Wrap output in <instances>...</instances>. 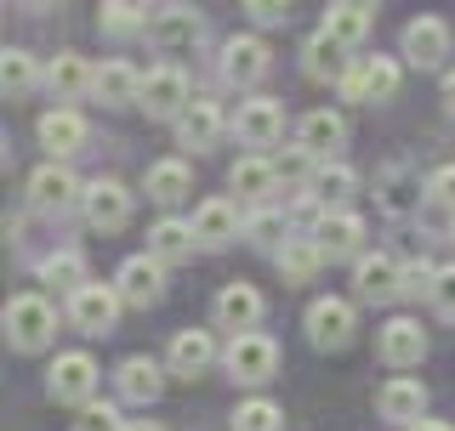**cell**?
Here are the masks:
<instances>
[{
  "mask_svg": "<svg viewBox=\"0 0 455 431\" xmlns=\"http://www.w3.org/2000/svg\"><path fill=\"white\" fill-rule=\"evenodd\" d=\"M0 324H6V347L12 352H46L52 335H57V312L46 295H12L6 312H0Z\"/></svg>",
  "mask_w": 455,
  "mask_h": 431,
  "instance_id": "obj_1",
  "label": "cell"
},
{
  "mask_svg": "<svg viewBox=\"0 0 455 431\" xmlns=\"http://www.w3.org/2000/svg\"><path fill=\"white\" fill-rule=\"evenodd\" d=\"M222 369H228V380H239V386H267L279 375V341L262 335V329H245V335L228 341Z\"/></svg>",
  "mask_w": 455,
  "mask_h": 431,
  "instance_id": "obj_2",
  "label": "cell"
},
{
  "mask_svg": "<svg viewBox=\"0 0 455 431\" xmlns=\"http://www.w3.org/2000/svg\"><path fill=\"white\" fill-rule=\"evenodd\" d=\"M97 357L92 352H57L52 357V369H46V392H52V404H68V409H85V404H97Z\"/></svg>",
  "mask_w": 455,
  "mask_h": 431,
  "instance_id": "obj_3",
  "label": "cell"
},
{
  "mask_svg": "<svg viewBox=\"0 0 455 431\" xmlns=\"http://www.w3.org/2000/svg\"><path fill=\"white\" fill-rule=\"evenodd\" d=\"M188 103H194V85H188V74H182L177 63H160V68H148L142 74V114L148 120H171L177 125L182 114H188Z\"/></svg>",
  "mask_w": 455,
  "mask_h": 431,
  "instance_id": "obj_4",
  "label": "cell"
},
{
  "mask_svg": "<svg viewBox=\"0 0 455 431\" xmlns=\"http://www.w3.org/2000/svg\"><path fill=\"white\" fill-rule=\"evenodd\" d=\"M398 80H404V68H398V57H353L347 80H341V97L347 103H393L398 97Z\"/></svg>",
  "mask_w": 455,
  "mask_h": 431,
  "instance_id": "obj_5",
  "label": "cell"
},
{
  "mask_svg": "<svg viewBox=\"0 0 455 431\" xmlns=\"http://www.w3.org/2000/svg\"><path fill=\"white\" fill-rule=\"evenodd\" d=\"M302 324H307V341L319 352H341L353 341V329H359V312H353V301H341V295H319Z\"/></svg>",
  "mask_w": 455,
  "mask_h": 431,
  "instance_id": "obj_6",
  "label": "cell"
},
{
  "mask_svg": "<svg viewBox=\"0 0 455 431\" xmlns=\"http://www.w3.org/2000/svg\"><path fill=\"white\" fill-rule=\"evenodd\" d=\"M132 188L125 182H114V176H97V182H85V199H80V216L97 227V233H120L125 222H132Z\"/></svg>",
  "mask_w": 455,
  "mask_h": 431,
  "instance_id": "obj_7",
  "label": "cell"
},
{
  "mask_svg": "<svg viewBox=\"0 0 455 431\" xmlns=\"http://www.w3.org/2000/svg\"><path fill=\"white\" fill-rule=\"evenodd\" d=\"M353 290H359V301H398L404 295V262L387 250H364L359 262H353Z\"/></svg>",
  "mask_w": 455,
  "mask_h": 431,
  "instance_id": "obj_8",
  "label": "cell"
},
{
  "mask_svg": "<svg viewBox=\"0 0 455 431\" xmlns=\"http://www.w3.org/2000/svg\"><path fill=\"white\" fill-rule=\"evenodd\" d=\"M120 290L114 284H85V290L68 295V324L80 329V335H108L114 318H120Z\"/></svg>",
  "mask_w": 455,
  "mask_h": 431,
  "instance_id": "obj_9",
  "label": "cell"
},
{
  "mask_svg": "<svg viewBox=\"0 0 455 431\" xmlns=\"http://www.w3.org/2000/svg\"><path fill=\"white\" fill-rule=\"evenodd\" d=\"M274 68V46H267L262 35H234L222 46V80L228 85H239V91H251L256 80Z\"/></svg>",
  "mask_w": 455,
  "mask_h": 431,
  "instance_id": "obj_10",
  "label": "cell"
},
{
  "mask_svg": "<svg viewBox=\"0 0 455 431\" xmlns=\"http://www.w3.org/2000/svg\"><path fill=\"white\" fill-rule=\"evenodd\" d=\"M199 35H205V18H199L194 6H182V0H171V6L148 12V40L160 51H194Z\"/></svg>",
  "mask_w": 455,
  "mask_h": 431,
  "instance_id": "obj_11",
  "label": "cell"
},
{
  "mask_svg": "<svg viewBox=\"0 0 455 431\" xmlns=\"http://www.w3.org/2000/svg\"><path fill=\"white\" fill-rule=\"evenodd\" d=\"M80 199H85V188H80V176L63 160H46L35 176H28V205H35V210H57V216H63V210H75Z\"/></svg>",
  "mask_w": 455,
  "mask_h": 431,
  "instance_id": "obj_12",
  "label": "cell"
},
{
  "mask_svg": "<svg viewBox=\"0 0 455 431\" xmlns=\"http://www.w3.org/2000/svg\"><path fill=\"white\" fill-rule=\"evenodd\" d=\"M398 51H404V63H416V68H438L450 57V23L444 18H410L404 23V35H398Z\"/></svg>",
  "mask_w": 455,
  "mask_h": 431,
  "instance_id": "obj_13",
  "label": "cell"
},
{
  "mask_svg": "<svg viewBox=\"0 0 455 431\" xmlns=\"http://www.w3.org/2000/svg\"><path fill=\"white\" fill-rule=\"evenodd\" d=\"M114 290H120L125 307H154V301L165 295V262H154L148 250L132 255V262H120V272H114Z\"/></svg>",
  "mask_w": 455,
  "mask_h": 431,
  "instance_id": "obj_14",
  "label": "cell"
},
{
  "mask_svg": "<svg viewBox=\"0 0 455 431\" xmlns=\"http://www.w3.org/2000/svg\"><path fill=\"white\" fill-rule=\"evenodd\" d=\"M262 312H267V301L256 284H222L217 301H211V318H217V329H234V335H245V329L262 324Z\"/></svg>",
  "mask_w": 455,
  "mask_h": 431,
  "instance_id": "obj_15",
  "label": "cell"
},
{
  "mask_svg": "<svg viewBox=\"0 0 455 431\" xmlns=\"http://www.w3.org/2000/svg\"><path fill=\"white\" fill-rule=\"evenodd\" d=\"M194 239L199 250H222V244H234L239 233H245V216H239L234 199H205V205H194Z\"/></svg>",
  "mask_w": 455,
  "mask_h": 431,
  "instance_id": "obj_16",
  "label": "cell"
},
{
  "mask_svg": "<svg viewBox=\"0 0 455 431\" xmlns=\"http://www.w3.org/2000/svg\"><path fill=\"white\" fill-rule=\"evenodd\" d=\"M376 352H381V364H387V369H416L421 357H427V329L416 318H387V324H381V335H376Z\"/></svg>",
  "mask_w": 455,
  "mask_h": 431,
  "instance_id": "obj_17",
  "label": "cell"
},
{
  "mask_svg": "<svg viewBox=\"0 0 455 431\" xmlns=\"http://www.w3.org/2000/svg\"><path fill=\"white\" fill-rule=\"evenodd\" d=\"M376 414L387 426H416V420H427V386L421 380H410V375H393L387 386L376 392Z\"/></svg>",
  "mask_w": 455,
  "mask_h": 431,
  "instance_id": "obj_18",
  "label": "cell"
},
{
  "mask_svg": "<svg viewBox=\"0 0 455 431\" xmlns=\"http://www.w3.org/2000/svg\"><path fill=\"white\" fill-rule=\"evenodd\" d=\"M234 131H239L245 148H274L284 137V108L274 97H251V103H239V114H234Z\"/></svg>",
  "mask_w": 455,
  "mask_h": 431,
  "instance_id": "obj_19",
  "label": "cell"
},
{
  "mask_svg": "<svg viewBox=\"0 0 455 431\" xmlns=\"http://www.w3.org/2000/svg\"><path fill=\"white\" fill-rule=\"evenodd\" d=\"M211 364H217V341H211V329H177V335H171L165 369L177 380H199Z\"/></svg>",
  "mask_w": 455,
  "mask_h": 431,
  "instance_id": "obj_20",
  "label": "cell"
},
{
  "mask_svg": "<svg viewBox=\"0 0 455 431\" xmlns=\"http://www.w3.org/2000/svg\"><path fill=\"white\" fill-rule=\"evenodd\" d=\"M319 250H324V262H359L364 255V216H353V210H331L319 222Z\"/></svg>",
  "mask_w": 455,
  "mask_h": 431,
  "instance_id": "obj_21",
  "label": "cell"
},
{
  "mask_svg": "<svg viewBox=\"0 0 455 431\" xmlns=\"http://www.w3.org/2000/svg\"><path fill=\"white\" fill-rule=\"evenodd\" d=\"M165 375H171V369H165V364H154V357H125V364L114 369V386H120V397H125V404L148 409V404H160Z\"/></svg>",
  "mask_w": 455,
  "mask_h": 431,
  "instance_id": "obj_22",
  "label": "cell"
},
{
  "mask_svg": "<svg viewBox=\"0 0 455 431\" xmlns=\"http://www.w3.org/2000/svg\"><path fill=\"white\" fill-rule=\"evenodd\" d=\"M35 137H40V148L52 153V160H68V153H80L85 148V120L75 108H52V114H40V125H35Z\"/></svg>",
  "mask_w": 455,
  "mask_h": 431,
  "instance_id": "obj_23",
  "label": "cell"
},
{
  "mask_svg": "<svg viewBox=\"0 0 455 431\" xmlns=\"http://www.w3.org/2000/svg\"><path fill=\"white\" fill-rule=\"evenodd\" d=\"M296 142L313 153V160H331V153L347 142V120H341L336 108H313V114H302V125H296Z\"/></svg>",
  "mask_w": 455,
  "mask_h": 431,
  "instance_id": "obj_24",
  "label": "cell"
},
{
  "mask_svg": "<svg viewBox=\"0 0 455 431\" xmlns=\"http://www.w3.org/2000/svg\"><path fill=\"white\" fill-rule=\"evenodd\" d=\"M92 97H97L103 108H137V103H142V74H137L132 63H120V57H108V63L97 68Z\"/></svg>",
  "mask_w": 455,
  "mask_h": 431,
  "instance_id": "obj_25",
  "label": "cell"
},
{
  "mask_svg": "<svg viewBox=\"0 0 455 431\" xmlns=\"http://www.w3.org/2000/svg\"><path fill=\"white\" fill-rule=\"evenodd\" d=\"M376 199H381V210H387L393 222H404V216L427 199V182L410 176V165H387V170L376 176Z\"/></svg>",
  "mask_w": 455,
  "mask_h": 431,
  "instance_id": "obj_26",
  "label": "cell"
},
{
  "mask_svg": "<svg viewBox=\"0 0 455 431\" xmlns=\"http://www.w3.org/2000/svg\"><path fill=\"white\" fill-rule=\"evenodd\" d=\"M97 85V68L85 63L80 51H57L52 68H46V91L57 97V103H75V97H85Z\"/></svg>",
  "mask_w": 455,
  "mask_h": 431,
  "instance_id": "obj_27",
  "label": "cell"
},
{
  "mask_svg": "<svg viewBox=\"0 0 455 431\" xmlns=\"http://www.w3.org/2000/svg\"><path fill=\"white\" fill-rule=\"evenodd\" d=\"M217 137H222V108L211 103V97H194L188 114L177 120V148L205 153V148H217Z\"/></svg>",
  "mask_w": 455,
  "mask_h": 431,
  "instance_id": "obj_28",
  "label": "cell"
},
{
  "mask_svg": "<svg viewBox=\"0 0 455 431\" xmlns=\"http://www.w3.org/2000/svg\"><path fill=\"white\" fill-rule=\"evenodd\" d=\"M142 193H148L154 205H182V199L194 193V170H188V160H154L148 176H142Z\"/></svg>",
  "mask_w": 455,
  "mask_h": 431,
  "instance_id": "obj_29",
  "label": "cell"
},
{
  "mask_svg": "<svg viewBox=\"0 0 455 431\" xmlns=\"http://www.w3.org/2000/svg\"><path fill=\"white\" fill-rule=\"evenodd\" d=\"M274 267H279V278H284V284H307V278H319V267H324L319 239H313V233H291V239H284V250L274 255Z\"/></svg>",
  "mask_w": 455,
  "mask_h": 431,
  "instance_id": "obj_30",
  "label": "cell"
},
{
  "mask_svg": "<svg viewBox=\"0 0 455 431\" xmlns=\"http://www.w3.org/2000/svg\"><path fill=\"white\" fill-rule=\"evenodd\" d=\"M228 188H234L239 199H251V205H267V193L279 188V170L267 153H251V160H234V170H228Z\"/></svg>",
  "mask_w": 455,
  "mask_h": 431,
  "instance_id": "obj_31",
  "label": "cell"
},
{
  "mask_svg": "<svg viewBox=\"0 0 455 431\" xmlns=\"http://www.w3.org/2000/svg\"><path fill=\"white\" fill-rule=\"evenodd\" d=\"M194 222H182V216H160V222H154L148 227V255H154V262H188V255H194Z\"/></svg>",
  "mask_w": 455,
  "mask_h": 431,
  "instance_id": "obj_32",
  "label": "cell"
},
{
  "mask_svg": "<svg viewBox=\"0 0 455 431\" xmlns=\"http://www.w3.org/2000/svg\"><path fill=\"white\" fill-rule=\"evenodd\" d=\"M302 68H307V80H347V46H341V40H331V35H324V28H319V35H313L307 40V46H302Z\"/></svg>",
  "mask_w": 455,
  "mask_h": 431,
  "instance_id": "obj_33",
  "label": "cell"
},
{
  "mask_svg": "<svg viewBox=\"0 0 455 431\" xmlns=\"http://www.w3.org/2000/svg\"><path fill=\"white\" fill-rule=\"evenodd\" d=\"M40 284H46V290H57V295L85 290V284H92V272H85V255H80V250H52L46 262H40Z\"/></svg>",
  "mask_w": 455,
  "mask_h": 431,
  "instance_id": "obj_34",
  "label": "cell"
},
{
  "mask_svg": "<svg viewBox=\"0 0 455 431\" xmlns=\"http://www.w3.org/2000/svg\"><path fill=\"white\" fill-rule=\"evenodd\" d=\"M291 233H296V227H291V216L274 210V205H256V210L245 216V239L256 244V250H274V255H279Z\"/></svg>",
  "mask_w": 455,
  "mask_h": 431,
  "instance_id": "obj_35",
  "label": "cell"
},
{
  "mask_svg": "<svg viewBox=\"0 0 455 431\" xmlns=\"http://www.w3.org/2000/svg\"><path fill=\"white\" fill-rule=\"evenodd\" d=\"M353 188H359V176H353V170L341 165V160H324V165H319V176L307 182V193H319V199H324V210H341V205L353 199Z\"/></svg>",
  "mask_w": 455,
  "mask_h": 431,
  "instance_id": "obj_36",
  "label": "cell"
},
{
  "mask_svg": "<svg viewBox=\"0 0 455 431\" xmlns=\"http://www.w3.org/2000/svg\"><path fill=\"white\" fill-rule=\"evenodd\" d=\"M0 85H6V97H28L40 85V68H35V51L12 46L6 57H0Z\"/></svg>",
  "mask_w": 455,
  "mask_h": 431,
  "instance_id": "obj_37",
  "label": "cell"
},
{
  "mask_svg": "<svg viewBox=\"0 0 455 431\" xmlns=\"http://www.w3.org/2000/svg\"><path fill=\"white\" fill-rule=\"evenodd\" d=\"M324 35H331V40H341V46H359V40L370 35V12L347 6V0H336V6L324 12Z\"/></svg>",
  "mask_w": 455,
  "mask_h": 431,
  "instance_id": "obj_38",
  "label": "cell"
},
{
  "mask_svg": "<svg viewBox=\"0 0 455 431\" xmlns=\"http://www.w3.org/2000/svg\"><path fill=\"white\" fill-rule=\"evenodd\" d=\"M234 431H284V409L274 397H245L234 409Z\"/></svg>",
  "mask_w": 455,
  "mask_h": 431,
  "instance_id": "obj_39",
  "label": "cell"
},
{
  "mask_svg": "<svg viewBox=\"0 0 455 431\" xmlns=\"http://www.w3.org/2000/svg\"><path fill=\"white\" fill-rule=\"evenodd\" d=\"M97 23H103V35H148V12L132 6V0H108Z\"/></svg>",
  "mask_w": 455,
  "mask_h": 431,
  "instance_id": "obj_40",
  "label": "cell"
},
{
  "mask_svg": "<svg viewBox=\"0 0 455 431\" xmlns=\"http://www.w3.org/2000/svg\"><path fill=\"white\" fill-rule=\"evenodd\" d=\"M274 170H279V182H313L319 176V160L296 142V148H284V153H274Z\"/></svg>",
  "mask_w": 455,
  "mask_h": 431,
  "instance_id": "obj_41",
  "label": "cell"
},
{
  "mask_svg": "<svg viewBox=\"0 0 455 431\" xmlns=\"http://www.w3.org/2000/svg\"><path fill=\"white\" fill-rule=\"evenodd\" d=\"M75 431H125V420H120V409H114V404H85Z\"/></svg>",
  "mask_w": 455,
  "mask_h": 431,
  "instance_id": "obj_42",
  "label": "cell"
},
{
  "mask_svg": "<svg viewBox=\"0 0 455 431\" xmlns=\"http://www.w3.org/2000/svg\"><path fill=\"white\" fill-rule=\"evenodd\" d=\"M433 312L438 318H455V267H438V278H433Z\"/></svg>",
  "mask_w": 455,
  "mask_h": 431,
  "instance_id": "obj_43",
  "label": "cell"
},
{
  "mask_svg": "<svg viewBox=\"0 0 455 431\" xmlns=\"http://www.w3.org/2000/svg\"><path fill=\"white\" fill-rule=\"evenodd\" d=\"M427 199L444 205V210H455V165H438L433 176H427Z\"/></svg>",
  "mask_w": 455,
  "mask_h": 431,
  "instance_id": "obj_44",
  "label": "cell"
},
{
  "mask_svg": "<svg viewBox=\"0 0 455 431\" xmlns=\"http://www.w3.org/2000/svg\"><path fill=\"white\" fill-rule=\"evenodd\" d=\"M438 267L433 262H404V295H433Z\"/></svg>",
  "mask_w": 455,
  "mask_h": 431,
  "instance_id": "obj_45",
  "label": "cell"
},
{
  "mask_svg": "<svg viewBox=\"0 0 455 431\" xmlns=\"http://www.w3.org/2000/svg\"><path fill=\"white\" fill-rule=\"evenodd\" d=\"M245 12H251V23H284L291 18V0H245Z\"/></svg>",
  "mask_w": 455,
  "mask_h": 431,
  "instance_id": "obj_46",
  "label": "cell"
},
{
  "mask_svg": "<svg viewBox=\"0 0 455 431\" xmlns=\"http://www.w3.org/2000/svg\"><path fill=\"white\" fill-rule=\"evenodd\" d=\"M444 108L455 114V68H444Z\"/></svg>",
  "mask_w": 455,
  "mask_h": 431,
  "instance_id": "obj_47",
  "label": "cell"
},
{
  "mask_svg": "<svg viewBox=\"0 0 455 431\" xmlns=\"http://www.w3.org/2000/svg\"><path fill=\"white\" fill-rule=\"evenodd\" d=\"M410 431H455V426H444V420H416Z\"/></svg>",
  "mask_w": 455,
  "mask_h": 431,
  "instance_id": "obj_48",
  "label": "cell"
},
{
  "mask_svg": "<svg viewBox=\"0 0 455 431\" xmlns=\"http://www.w3.org/2000/svg\"><path fill=\"white\" fill-rule=\"evenodd\" d=\"M125 431H160L154 420H125Z\"/></svg>",
  "mask_w": 455,
  "mask_h": 431,
  "instance_id": "obj_49",
  "label": "cell"
},
{
  "mask_svg": "<svg viewBox=\"0 0 455 431\" xmlns=\"http://www.w3.org/2000/svg\"><path fill=\"white\" fill-rule=\"evenodd\" d=\"M347 6H359V12H376V6H381V0H347Z\"/></svg>",
  "mask_w": 455,
  "mask_h": 431,
  "instance_id": "obj_50",
  "label": "cell"
},
{
  "mask_svg": "<svg viewBox=\"0 0 455 431\" xmlns=\"http://www.w3.org/2000/svg\"><path fill=\"white\" fill-rule=\"evenodd\" d=\"M23 6H35V12H46V6H57V0H23Z\"/></svg>",
  "mask_w": 455,
  "mask_h": 431,
  "instance_id": "obj_51",
  "label": "cell"
},
{
  "mask_svg": "<svg viewBox=\"0 0 455 431\" xmlns=\"http://www.w3.org/2000/svg\"><path fill=\"white\" fill-rule=\"evenodd\" d=\"M132 6H142V12H148V0H132Z\"/></svg>",
  "mask_w": 455,
  "mask_h": 431,
  "instance_id": "obj_52",
  "label": "cell"
},
{
  "mask_svg": "<svg viewBox=\"0 0 455 431\" xmlns=\"http://www.w3.org/2000/svg\"><path fill=\"white\" fill-rule=\"evenodd\" d=\"M450 239H455V222H450Z\"/></svg>",
  "mask_w": 455,
  "mask_h": 431,
  "instance_id": "obj_53",
  "label": "cell"
}]
</instances>
